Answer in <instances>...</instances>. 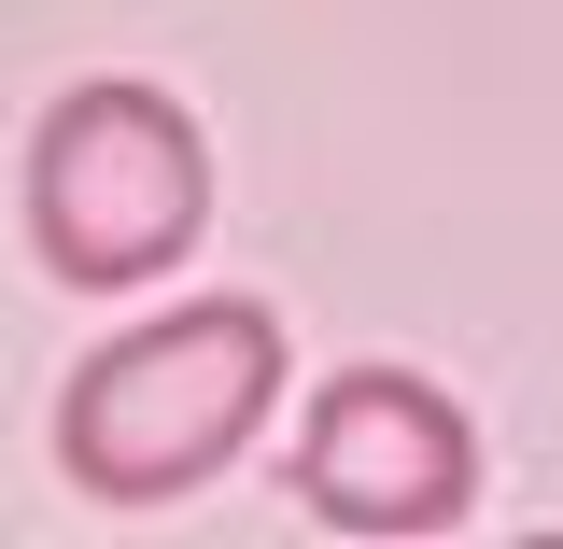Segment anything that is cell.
<instances>
[{
  "label": "cell",
  "mask_w": 563,
  "mask_h": 549,
  "mask_svg": "<svg viewBox=\"0 0 563 549\" xmlns=\"http://www.w3.org/2000/svg\"><path fill=\"white\" fill-rule=\"evenodd\" d=\"M282 409V310L268 296H184L169 325H128L57 395V465L99 507L211 493Z\"/></svg>",
  "instance_id": "obj_1"
},
{
  "label": "cell",
  "mask_w": 563,
  "mask_h": 549,
  "mask_svg": "<svg viewBox=\"0 0 563 549\" xmlns=\"http://www.w3.org/2000/svg\"><path fill=\"white\" fill-rule=\"evenodd\" d=\"M198 226H211V141L184 99L99 70L29 128V254L57 282H85V296L155 282L198 254Z\"/></svg>",
  "instance_id": "obj_2"
},
{
  "label": "cell",
  "mask_w": 563,
  "mask_h": 549,
  "mask_svg": "<svg viewBox=\"0 0 563 549\" xmlns=\"http://www.w3.org/2000/svg\"><path fill=\"white\" fill-rule=\"evenodd\" d=\"M296 507L324 536H451L479 507V422L422 366H339L296 422Z\"/></svg>",
  "instance_id": "obj_3"
}]
</instances>
